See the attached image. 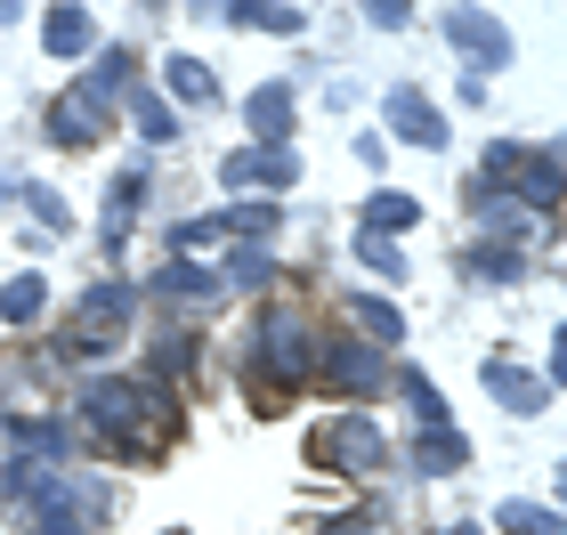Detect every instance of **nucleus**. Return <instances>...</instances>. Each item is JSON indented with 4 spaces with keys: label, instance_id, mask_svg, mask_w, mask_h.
<instances>
[{
    "label": "nucleus",
    "instance_id": "obj_1",
    "mask_svg": "<svg viewBox=\"0 0 567 535\" xmlns=\"http://www.w3.org/2000/svg\"><path fill=\"white\" fill-rule=\"evenodd\" d=\"M251 381L260 390H300L317 381V333H308L300 309H268L260 333H251Z\"/></svg>",
    "mask_w": 567,
    "mask_h": 535
},
{
    "label": "nucleus",
    "instance_id": "obj_2",
    "mask_svg": "<svg viewBox=\"0 0 567 535\" xmlns=\"http://www.w3.org/2000/svg\"><path fill=\"white\" fill-rule=\"evenodd\" d=\"M131 309H138V292H131V285H97L82 309H73V325H65V357H106L114 333L131 325Z\"/></svg>",
    "mask_w": 567,
    "mask_h": 535
},
{
    "label": "nucleus",
    "instance_id": "obj_3",
    "mask_svg": "<svg viewBox=\"0 0 567 535\" xmlns=\"http://www.w3.org/2000/svg\"><path fill=\"white\" fill-rule=\"evenodd\" d=\"M106 106H114V97L97 82L58 90V106H49V138H58V146H97V138H106Z\"/></svg>",
    "mask_w": 567,
    "mask_h": 535
},
{
    "label": "nucleus",
    "instance_id": "obj_4",
    "mask_svg": "<svg viewBox=\"0 0 567 535\" xmlns=\"http://www.w3.org/2000/svg\"><path fill=\"white\" fill-rule=\"evenodd\" d=\"M317 463H341V471H390V439H381V422L341 414V422L317 439Z\"/></svg>",
    "mask_w": 567,
    "mask_h": 535
},
{
    "label": "nucleus",
    "instance_id": "obj_5",
    "mask_svg": "<svg viewBox=\"0 0 567 535\" xmlns=\"http://www.w3.org/2000/svg\"><path fill=\"white\" fill-rule=\"evenodd\" d=\"M381 122H390L398 138H414V146H446V114H437L422 90H405V82L381 90Z\"/></svg>",
    "mask_w": 567,
    "mask_h": 535
},
{
    "label": "nucleus",
    "instance_id": "obj_6",
    "mask_svg": "<svg viewBox=\"0 0 567 535\" xmlns=\"http://www.w3.org/2000/svg\"><path fill=\"white\" fill-rule=\"evenodd\" d=\"M317 373L332 381V390H381V349L373 341H332V349H317Z\"/></svg>",
    "mask_w": 567,
    "mask_h": 535
},
{
    "label": "nucleus",
    "instance_id": "obj_7",
    "mask_svg": "<svg viewBox=\"0 0 567 535\" xmlns=\"http://www.w3.org/2000/svg\"><path fill=\"white\" fill-rule=\"evenodd\" d=\"M446 41H454L478 73H486V65H511V33H503L495 17H478V9H454V17H446Z\"/></svg>",
    "mask_w": 567,
    "mask_h": 535
},
{
    "label": "nucleus",
    "instance_id": "obj_8",
    "mask_svg": "<svg viewBox=\"0 0 567 535\" xmlns=\"http://www.w3.org/2000/svg\"><path fill=\"white\" fill-rule=\"evenodd\" d=\"M227 187H292L300 178V155L292 146H244V155H227Z\"/></svg>",
    "mask_w": 567,
    "mask_h": 535
},
{
    "label": "nucleus",
    "instance_id": "obj_9",
    "mask_svg": "<svg viewBox=\"0 0 567 535\" xmlns=\"http://www.w3.org/2000/svg\"><path fill=\"white\" fill-rule=\"evenodd\" d=\"M511 203H535V212H551V203H559V155H551V146L519 155V171H511Z\"/></svg>",
    "mask_w": 567,
    "mask_h": 535
},
{
    "label": "nucleus",
    "instance_id": "obj_10",
    "mask_svg": "<svg viewBox=\"0 0 567 535\" xmlns=\"http://www.w3.org/2000/svg\"><path fill=\"white\" fill-rule=\"evenodd\" d=\"M244 122L260 131V146H284V131H292V90L284 82H268V90H251V106H244Z\"/></svg>",
    "mask_w": 567,
    "mask_h": 535
},
{
    "label": "nucleus",
    "instance_id": "obj_11",
    "mask_svg": "<svg viewBox=\"0 0 567 535\" xmlns=\"http://www.w3.org/2000/svg\"><path fill=\"white\" fill-rule=\"evenodd\" d=\"M41 41H49V58H82V49L97 41V24H90V9H49Z\"/></svg>",
    "mask_w": 567,
    "mask_h": 535
},
{
    "label": "nucleus",
    "instance_id": "obj_12",
    "mask_svg": "<svg viewBox=\"0 0 567 535\" xmlns=\"http://www.w3.org/2000/svg\"><path fill=\"white\" fill-rule=\"evenodd\" d=\"M462 463H471L462 430H422V439H414V471H422V479H446V471H462Z\"/></svg>",
    "mask_w": 567,
    "mask_h": 535
},
{
    "label": "nucleus",
    "instance_id": "obj_13",
    "mask_svg": "<svg viewBox=\"0 0 567 535\" xmlns=\"http://www.w3.org/2000/svg\"><path fill=\"white\" fill-rule=\"evenodd\" d=\"M486 390H495V398L511 405V414H544V381L519 373V366H503V357L486 366Z\"/></svg>",
    "mask_w": 567,
    "mask_h": 535
},
{
    "label": "nucleus",
    "instance_id": "obj_14",
    "mask_svg": "<svg viewBox=\"0 0 567 535\" xmlns=\"http://www.w3.org/2000/svg\"><path fill=\"white\" fill-rule=\"evenodd\" d=\"M41 309H49V285L33 268L24 276H9V292H0V325H41Z\"/></svg>",
    "mask_w": 567,
    "mask_h": 535
},
{
    "label": "nucleus",
    "instance_id": "obj_15",
    "mask_svg": "<svg viewBox=\"0 0 567 535\" xmlns=\"http://www.w3.org/2000/svg\"><path fill=\"white\" fill-rule=\"evenodd\" d=\"M163 90L178 97V106H212V97H219L212 90V65H195V58H171L163 65Z\"/></svg>",
    "mask_w": 567,
    "mask_h": 535
},
{
    "label": "nucleus",
    "instance_id": "obj_16",
    "mask_svg": "<svg viewBox=\"0 0 567 535\" xmlns=\"http://www.w3.org/2000/svg\"><path fill=\"white\" fill-rule=\"evenodd\" d=\"M276 203H227V212H212V227L219 236H276Z\"/></svg>",
    "mask_w": 567,
    "mask_h": 535
},
{
    "label": "nucleus",
    "instance_id": "obj_17",
    "mask_svg": "<svg viewBox=\"0 0 567 535\" xmlns=\"http://www.w3.org/2000/svg\"><path fill=\"white\" fill-rule=\"evenodd\" d=\"M154 285H163L171 300H212V292H219V276L203 268V260H171L163 276H154Z\"/></svg>",
    "mask_w": 567,
    "mask_h": 535
},
{
    "label": "nucleus",
    "instance_id": "obj_18",
    "mask_svg": "<svg viewBox=\"0 0 567 535\" xmlns=\"http://www.w3.org/2000/svg\"><path fill=\"white\" fill-rule=\"evenodd\" d=\"M398 398L414 405V422H422V430H446V398L430 390V373H414V366H405V373H398Z\"/></svg>",
    "mask_w": 567,
    "mask_h": 535
},
{
    "label": "nucleus",
    "instance_id": "obj_19",
    "mask_svg": "<svg viewBox=\"0 0 567 535\" xmlns=\"http://www.w3.org/2000/svg\"><path fill=\"white\" fill-rule=\"evenodd\" d=\"M349 317L373 333V349H381V341H405V317L390 309V300H373V292H357V300H349Z\"/></svg>",
    "mask_w": 567,
    "mask_h": 535
},
{
    "label": "nucleus",
    "instance_id": "obj_20",
    "mask_svg": "<svg viewBox=\"0 0 567 535\" xmlns=\"http://www.w3.org/2000/svg\"><path fill=\"white\" fill-rule=\"evenodd\" d=\"M373 227H365V236H381V244H390V236H405V227H414L422 212H414V195H373V212H365Z\"/></svg>",
    "mask_w": 567,
    "mask_h": 535
},
{
    "label": "nucleus",
    "instance_id": "obj_21",
    "mask_svg": "<svg viewBox=\"0 0 567 535\" xmlns=\"http://www.w3.org/2000/svg\"><path fill=\"white\" fill-rule=\"evenodd\" d=\"M495 527L503 535H559V512H544V503H503Z\"/></svg>",
    "mask_w": 567,
    "mask_h": 535
},
{
    "label": "nucleus",
    "instance_id": "obj_22",
    "mask_svg": "<svg viewBox=\"0 0 567 535\" xmlns=\"http://www.w3.org/2000/svg\"><path fill=\"white\" fill-rule=\"evenodd\" d=\"M462 268H471V276H486V285H519V251H503V244H478Z\"/></svg>",
    "mask_w": 567,
    "mask_h": 535
},
{
    "label": "nucleus",
    "instance_id": "obj_23",
    "mask_svg": "<svg viewBox=\"0 0 567 535\" xmlns=\"http://www.w3.org/2000/svg\"><path fill=\"white\" fill-rule=\"evenodd\" d=\"M131 114H138V131H146V138H171V131H178L171 106H163V97H146V90H131Z\"/></svg>",
    "mask_w": 567,
    "mask_h": 535
},
{
    "label": "nucleus",
    "instance_id": "obj_24",
    "mask_svg": "<svg viewBox=\"0 0 567 535\" xmlns=\"http://www.w3.org/2000/svg\"><path fill=\"white\" fill-rule=\"evenodd\" d=\"M227 285H244V292H260V285H268V251H236V268H227V276H219V292H227Z\"/></svg>",
    "mask_w": 567,
    "mask_h": 535
},
{
    "label": "nucleus",
    "instance_id": "obj_25",
    "mask_svg": "<svg viewBox=\"0 0 567 535\" xmlns=\"http://www.w3.org/2000/svg\"><path fill=\"white\" fill-rule=\"evenodd\" d=\"M236 24H260V33H300V9H236Z\"/></svg>",
    "mask_w": 567,
    "mask_h": 535
},
{
    "label": "nucleus",
    "instance_id": "obj_26",
    "mask_svg": "<svg viewBox=\"0 0 567 535\" xmlns=\"http://www.w3.org/2000/svg\"><path fill=\"white\" fill-rule=\"evenodd\" d=\"M357 260H365V268H381V276H405L398 244H381V236H357Z\"/></svg>",
    "mask_w": 567,
    "mask_h": 535
},
{
    "label": "nucleus",
    "instance_id": "obj_27",
    "mask_svg": "<svg viewBox=\"0 0 567 535\" xmlns=\"http://www.w3.org/2000/svg\"><path fill=\"white\" fill-rule=\"evenodd\" d=\"M24 203H33V212H41V227H58V236L73 227V212H65V195H49V187H24Z\"/></svg>",
    "mask_w": 567,
    "mask_h": 535
},
{
    "label": "nucleus",
    "instance_id": "obj_28",
    "mask_svg": "<svg viewBox=\"0 0 567 535\" xmlns=\"http://www.w3.org/2000/svg\"><path fill=\"white\" fill-rule=\"evenodd\" d=\"M195 349H203V341L171 333V341H163V357H154V366H163V373H195Z\"/></svg>",
    "mask_w": 567,
    "mask_h": 535
},
{
    "label": "nucleus",
    "instance_id": "obj_29",
    "mask_svg": "<svg viewBox=\"0 0 567 535\" xmlns=\"http://www.w3.org/2000/svg\"><path fill=\"white\" fill-rule=\"evenodd\" d=\"M365 17L381 24V33H398V24H405V17H414V9H405V0H390V9H381V0H373V9H365Z\"/></svg>",
    "mask_w": 567,
    "mask_h": 535
},
{
    "label": "nucleus",
    "instance_id": "obj_30",
    "mask_svg": "<svg viewBox=\"0 0 567 535\" xmlns=\"http://www.w3.org/2000/svg\"><path fill=\"white\" fill-rule=\"evenodd\" d=\"M41 535H82V519H65V512H41Z\"/></svg>",
    "mask_w": 567,
    "mask_h": 535
},
{
    "label": "nucleus",
    "instance_id": "obj_31",
    "mask_svg": "<svg viewBox=\"0 0 567 535\" xmlns=\"http://www.w3.org/2000/svg\"><path fill=\"white\" fill-rule=\"evenodd\" d=\"M324 535H381L373 519H324Z\"/></svg>",
    "mask_w": 567,
    "mask_h": 535
},
{
    "label": "nucleus",
    "instance_id": "obj_32",
    "mask_svg": "<svg viewBox=\"0 0 567 535\" xmlns=\"http://www.w3.org/2000/svg\"><path fill=\"white\" fill-rule=\"evenodd\" d=\"M24 195V178H0V212H9V203Z\"/></svg>",
    "mask_w": 567,
    "mask_h": 535
},
{
    "label": "nucleus",
    "instance_id": "obj_33",
    "mask_svg": "<svg viewBox=\"0 0 567 535\" xmlns=\"http://www.w3.org/2000/svg\"><path fill=\"white\" fill-rule=\"evenodd\" d=\"M454 535H478V527H454Z\"/></svg>",
    "mask_w": 567,
    "mask_h": 535
}]
</instances>
